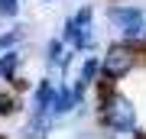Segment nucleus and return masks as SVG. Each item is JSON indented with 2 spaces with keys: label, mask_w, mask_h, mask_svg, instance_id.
<instances>
[{
  "label": "nucleus",
  "mask_w": 146,
  "mask_h": 139,
  "mask_svg": "<svg viewBox=\"0 0 146 139\" xmlns=\"http://www.w3.org/2000/svg\"><path fill=\"white\" fill-rule=\"evenodd\" d=\"M98 120H101V129L114 139H130L136 133V107L117 88L98 103Z\"/></svg>",
  "instance_id": "obj_1"
},
{
  "label": "nucleus",
  "mask_w": 146,
  "mask_h": 139,
  "mask_svg": "<svg viewBox=\"0 0 146 139\" xmlns=\"http://www.w3.org/2000/svg\"><path fill=\"white\" fill-rule=\"evenodd\" d=\"M136 62H140V52H136V45H130V42H110L107 52L101 55V78L110 84L123 81L127 74L136 68Z\"/></svg>",
  "instance_id": "obj_2"
},
{
  "label": "nucleus",
  "mask_w": 146,
  "mask_h": 139,
  "mask_svg": "<svg viewBox=\"0 0 146 139\" xmlns=\"http://www.w3.org/2000/svg\"><path fill=\"white\" fill-rule=\"evenodd\" d=\"M110 16V23L117 26V29H123V42H133L136 39H143V29H146V16L140 7H110L107 10Z\"/></svg>",
  "instance_id": "obj_3"
},
{
  "label": "nucleus",
  "mask_w": 146,
  "mask_h": 139,
  "mask_svg": "<svg viewBox=\"0 0 146 139\" xmlns=\"http://www.w3.org/2000/svg\"><path fill=\"white\" fill-rule=\"evenodd\" d=\"M52 97H55V84L49 81V78L36 81V88H33V113H36V117H49ZM49 120H52V117H49Z\"/></svg>",
  "instance_id": "obj_4"
},
{
  "label": "nucleus",
  "mask_w": 146,
  "mask_h": 139,
  "mask_svg": "<svg viewBox=\"0 0 146 139\" xmlns=\"http://www.w3.org/2000/svg\"><path fill=\"white\" fill-rule=\"evenodd\" d=\"M75 110H78V100H75V91L62 84V88H55V97H52V110H49V117L52 120H62V117H72Z\"/></svg>",
  "instance_id": "obj_5"
},
{
  "label": "nucleus",
  "mask_w": 146,
  "mask_h": 139,
  "mask_svg": "<svg viewBox=\"0 0 146 139\" xmlns=\"http://www.w3.org/2000/svg\"><path fill=\"white\" fill-rule=\"evenodd\" d=\"M72 52H75V49H68L62 39H52V42L46 45V62H49V68H62V71H65V68L72 65Z\"/></svg>",
  "instance_id": "obj_6"
},
{
  "label": "nucleus",
  "mask_w": 146,
  "mask_h": 139,
  "mask_svg": "<svg viewBox=\"0 0 146 139\" xmlns=\"http://www.w3.org/2000/svg\"><path fill=\"white\" fill-rule=\"evenodd\" d=\"M20 65H23V55L16 49L3 52L0 55V81H16L20 78Z\"/></svg>",
  "instance_id": "obj_7"
},
{
  "label": "nucleus",
  "mask_w": 146,
  "mask_h": 139,
  "mask_svg": "<svg viewBox=\"0 0 146 139\" xmlns=\"http://www.w3.org/2000/svg\"><path fill=\"white\" fill-rule=\"evenodd\" d=\"M98 78H101V58H98V55H88V58L81 62L78 81L84 84V88H94V84H98Z\"/></svg>",
  "instance_id": "obj_8"
},
{
  "label": "nucleus",
  "mask_w": 146,
  "mask_h": 139,
  "mask_svg": "<svg viewBox=\"0 0 146 139\" xmlns=\"http://www.w3.org/2000/svg\"><path fill=\"white\" fill-rule=\"evenodd\" d=\"M49 123H52L49 117H36L33 113L26 120V126H23V139H46L49 136Z\"/></svg>",
  "instance_id": "obj_9"
},
{
  "label": "nucleus",
  "mask_w": 146,
  "mask_h": 139,
  "mask_svg": "<svg viewBox=\"0 0 146 139\" xmlns=\"http://www.w3.org/2000/svg\"><path fill=\"white\" fill-rule=\"evenodd\" d=\"M20 113V94L16 91H0V117Z\"/></svg>",
  "instance_id": "obj_10"
},
{
  "label": "nucleus",
  "mask_w": 146,
  "mask_h": 139,
  "mask_svg": "<svg viewBox=\"0 0 146 139\" xmlns=\"http://www.w3.org/2000/svg\"><path fill=\"white\" fill-rule=\"evenodd\" d=\"M23 36H26V32H23V26H13V29H7L3 36H0V49H3V52L16 49V45L23 42Z\"/></svg>",
  "instance_id": "obj_11"
},
{
  "label": "nucleus",
  "mask_w": 146,
  "mask_h": 139,
  "mask_svg": "<svg viewBox=\"0 0 146 139\" xmlns=\"http://www.w3.org/2000/svg\"><path fill=\"white\" fill-rule=\"evenodd\" d=\"M0 16H7V20L20 16V0H0Z\"/></svg>",
  "instance_id": "obj_12"
},
{
  "label": "nucleus",
  "mask_w": 146,
  "mask_h": 139,
  "mask_svg": "<svg viewBox=\"0 0 146 139\" xmlns=\"http://www.w3.org/2000/svg\"><path fill=\"white\" fill-rule=\"evenodd\" d=\"M143 39H146V29H143Z\"/></svg>",
  "instance_id": "obj_13"
},
{
  "label": "nucleus",
  "mask_w": 146,
  "mask_h": 139,
  "mask_svg": "<svg viewBox=\"0 0 146 139\" xmlns=\"http://www.w3.org/2000/svg\"><path fill=\"white\" fill-rule=\"evenodd\" d=\"M46 3H52V0H46Z\"/></svg>",
  "instance_id": "obj_14"
}]
</instances>
